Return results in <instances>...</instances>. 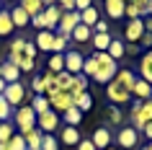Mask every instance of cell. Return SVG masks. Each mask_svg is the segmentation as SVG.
<instances>
[{"label":"cell","instance_id":"6da1fadb","mask_svg":"<svg viewBox=\"0 0 152 150\" xmlns=\"http://www.w3.org/2000/svg\"><path fill=\"white\" fill-rule=\"evenodd\" d=\"M93 60H96V65H98V70H96V75H93V80H98L101 86H108L113 80V75L119 72V65H116V60H111L108 57V52H93Z\"/></svg>","mask_w":152,"mask_h":150},{"label":"cell","instance_id":"7a4b0ae2","mask_svg":"<svg viewBox=\"0 0 152 150\" xmlns=\"http://www.w3.org/2000/svg\"><path fill=\"white\" fill-rule=\"evenodd\" d=\"M106 96H108V101L113 103V106H124V103L132 101V88H126L121 80L113 78L108 86H106Z\"/></svg>","mask_w":152,"mask_h":150},{"label":"cell","instance_id":"3957f363","mask_svg":"<svg viewBox=\"0 0 152 150\" xmlns=\"http://www.w3.org/2000/svg\"><path fill=\"white\" fill-rule=\"evenodd\" d=\"M132 122H134L137 132H142V127L147 122H152V98L150 101H134V106H132Z\"/></svg>","mask_w":152,"mask_h":150},{"label":"cell","instance_id":"277c9868","mask_svg":"<svg viewBox=\"0 0 152 150\" xmlns=\"http://www.w3.org/2000/svg\"><path fill=\"white\" fill-rule=\"evenodd\" d=\"M16 124L21 129L18 134H26V132H31L34 127H36V114H34L31 106H18L16 109Z\"/></svg>","mask_w":152,"mask_h":150},{"label":"cell","instance_id":"5b68a950","mask_svg":"<svg viewBox=\"0 0 152 150\" xmlns=\"http://www.w3.org/2000/svg\"><path fill=\"white\" fill-rule=\"evenodd\" d=\"M47 98H49V109L57 111V114H64L67 109H72V106H75V103H72V96L67 93V91H57V93L47 96Z\"/></svg>","mask_w":152,"mask_h":150},{"label":"cell","instance_id":"8992f818","mask_svg":"<svg viewBox=\"0 0 152 150\" xmlns=\"http://www.w3.org/2000/svg\"><path fill=\"white\" fill-rule=\"evenodd\" d=\"M57 124H59V114L52 111V109L36 117V129H39L41 134H52V132L57 129Z\"/></svg>","mask_w":152,"mask_h":150},{"label":"cell","instance_id":"52a82bcc","mask_svg":"<svg viewBox=\"0 0 152 150\" xmlns=\"http://www.w3.org/2000/svg\"><path fill=\"white\" fill-rule=\"evenodd\" d=\"M137 142H139V132H137L134 127H121L119 134H116V145L121 150H134Z\"/></svg>","mask_w":152,"mask_h":150},{"label":"cell","instance_id":"ba28073f","mask_svg":"<svg viewBox=\"0 0 152 150\" xmlns=\"http://www.w3.org/2000/svg\"><path fill=\"white\" fill-rule=\"evenodd\" d=\"M62 57H64V72H70V75H80V72H83L85 57H83L77 49H67Z\"/></svg>","mask_w":152,"mask_h":150},{"label":"cell","instance_id":"9c48e42d","mask_svg":"<svg viewBox=\"0 0 152 150\" xmlns=\"http://www.w3.org/2000/svg\"><path fill=\"white\" fill-rule=\"evenodd\" d=\"M142 36H144L142 18H129V24L124 26V41H129V44H139Z\"/></svg>","mask_w":152,"mask_h":150},{"label":"cell","instance_id":"30bf717a","mask_svg":"<svg viewBox=\"0 0 152 150\" xmlns=\"http://www.w3.org/2000/svg\"><path fill=\"white\" fill-rule=\"evenodd\" d=\"M3 98H5L10 106H23V101H26V88H23V83H8Z\"/></svg>","mask_w":152,"mask_h":150},{"label":"cell","instance_id":"8fae6325","mask_svg":"<svg viewBox=\"0 0 152 150\" xmlns=\"http://www.w3.org/2000/svg\"><path fill=\"white\" fill-rule=\"evenodd\" d=\"M150 0H126L124 5V16L129 18H142V16H150Z\"/></svg>","mask_w":152,"mask_h":150},{"label":"cell","instance_id":"7c38bea8","mask_svg":"<svg viewBox=\"0 0 152 150\" xmlns=\"http://www.w3.org/2000/svg\"><path fill=\"white\" fill-rule=\"evenodd\" d=\"M77 24H80V13H77V10H70V13L62 10V18H59V24H57V34H67V36H70L72 29Z\"/></svg>","mask_w":152,"mask_h":150},{"label":"cell","instance_id":"4fadbf2b","mask_svg":"<svg viewBox=\"0 0 152 150\" xmlns=\"http://www.w3.org/2000/svg\"><path fill=\"white\" fill-rule=\"evenodd\" d=\"M90 142L96 145V150L111 148V129H108V127H96L93 134H90Z\"/></svg>","mask_w":152,"mask_h":150},{"label":"cell","instance_id":"5bb4252c","mask_svg":"<svg viewBox=\"0 0 152 150\" xmlns=\"http://www.w3.org/2000/svg\"><path fill=\"white\" fill-rule=\"evenodd\" d=\"M80 129L77 127H62V132H59V142L67 145V148H77V142H80Z\"/></svg>","mask_w":152,"mask_h":150},{"label":"cell","instance_id":"9a60e30c","mask_svg":"<svg viewBox=\"0 0 152 150\" xmlns=\"http://www.w3.org/2000/svg\"><path fill=\"white\" fill-rule=\"evenodd\" d=\"M44 18H47V31H54L57 24H59V18H62V8L59 5H47L44 8Z\"/></svg>","mask_w":152,"mask_h":150},{"label":"cell","instance_id":"2e32d148","mask_svg":"<svg viewBox=\"0 0 152 150\" xmlns=\"http://www.w3.org/2000/svg\"><path fill=\"white\" fill-rule=\"evenodd\" d=\"M139 72H142V80L152 86V49H147L142 57H139Z\"/></svg>","mask_w":152,"mask_h":150},{"label":"cell","instance_id":"e0dca14e","mask_svg":"<svg viewBox=\"0 0 152 150\" xmlns=\"http://www.w3.org/2000/svg\"><path fill=\"white\" fill-rule=\"evenodd\" d=\"M0 78L5 80V83H18V78H21V70H18L16 65H10L8 60H5V62H0Z\"/></svg>","mask_w":152,"mask_h":150},{"label":"cell","instance_id":"ac0fdd59","mask_svg":"<svg viewBox=\"0 0 152 150\" xmlns=\"http://www.w3.org/2000/svg\"><path fill=\"white\" fill-rule=\"evenodd\" d=\"M70 39H72V41H77V44H85V41L93 39V29H90V26H85V24H77L75 29H72Z\"/></svg>","mask_w":152,"mask_h":150},{"label":"cell","instance_id":"d6986e66","mask_svg":"<svg viewBox=\"0 0 152 150\" xmlns=\"http://www.w3.org/2000/svg\"><path fill=\"white\" fill-rule=\"evenodd\" d=\"M139 98V101H150L152 98V86L150 83H144V80H137L134 83V88H132V98Z\"/></svg>","mask_w":152,"mask_h":150},{"label":"cell","instance_id":"ffe728a7","mask_svg":"<svg viewBox=\"0 0 152 150\" xmlns=\"http://www.w3.org/2000/svg\"><path fill=\"white\" fill-rule=\"evenodd\" d=\"M8 13H10V21H13V26H18V29H23V26L31 24V16H28V13H26L21 5H16V8L8 10Z\"/></svg>","mask_w":152,"mask_h":150},{"label":"cell","instance_id":"44dd1931","mask_svg":"<svg viewBox=\"0 0 152 150\" xmlns=\"http://www.w3.org/2000/svg\"><path fill=\"white\" fill-rule=\"evenodd\" d=\"M103 3H106L108 18H124V5H126V0H103Z\"/></svg>","mask_w":152,"mask_h":150},{"label":"cell","instance_id":"7402d4cb","mask_svg":"<svg viewBox=\"0 0 152 150\" xmlns=\"http://www.w3.org/2000/svg\"><path fill=\"white\" fill-rule=\"evenodd\" d=\"M52 44H54V31H39L36 34V49L52 52Z\"/></svg>","mask_w":152,"mask_h":150},{"label":"cell","instance_id":"603a6c76","mask_svg":"<svg viewBox=\"0 0 152 150\" xmlns=\"http://www.w3.org/2000/svg\"><path fill=\"white\" fill-rule=\"evenodd\" d=\"M103 119L108 122V124L116 127V124H121V122H124V114L119 111V106H113V103H111V106H106V109H103Z\"/></svg>","mask_w":152,"mask_h":150},{"label":"cell","instance_id":"cb8c5ba5","mask_svg":"<svg viewBox=\"0 0 152 150\" xmlns=\"http://www.w3.org/2000/svg\"><path fill=\"white\" fill-rule=\"evenodd\" d=\"M124 55H126V44H124L121 39H111V44H108V57L119 62Z\"/></svg>","mask_w":152,"mask_h":150},{"label":"cell","instance_id":"d4e9b609","mask_svg":"<svg viewBox=\"0 0 152 150\" xmlns=\"http://www.w3.org/2000/svg\"><path fill=\"white\" fill-rule=\"evenodd\" d=\"M98 21H101V16H98V8H93V5H90V8H85V10L80 13V24L90 26V29H93Z\"/></svg>","mask_w":152,"mask_h":150},{"label":"cell","instance_id":"484cf974","mask_svg":"<svg viewBox=\"0 0 152 150\" xmlns=\"http://www.w3.org/2000/svg\"><path fill=\"white\" fill-rule=\"evenodd\" d=\"M23 140H26V148L28 150H41V132L34 127L31 132H26L23 134Z\"/></svg>","mask_w":152,"mask_h":150},{"label":"cell","instance_id":"4316f807","mask_svg":"<svg viewBox=\"0 0 152 150\" xmlns=\"http://www.w3.org/2000/svg\"><path fill=\"white\" fill-rule=\"evenodd\" d=\"M21 8L34 18V16H39L41 10H44V0H21Z\"/></svg>","mask_w":152,"mask_h":150},{"label":"cell","instance_id":"83f0119b","mask_svg":"<svg viewBox=\"0 0 152 150\" xmlns=\"http://www.w3.org/2000/svg\"><path fill=\"white\" fill-rule=\"evenodd\" d=\"M93 49L96 52H108V44H111V34H93Z\"/></svg>","mask_w":152,"mask_h":150},{"label":"cell","instance_id":"f1b7e54d","mask_svg":"<svg viewBox=\"0 0 152 150\" xmlns=\"http://www.w3.org/2000/svg\"><path fill=\"white\" fill-rule=\"evenodd\" d=\"M75 109H80L83 114L93 109V96H90V91H85V93H80V96H75Z\"/></svg>","mask_w":152,"mask_h":150},{"label":"cell","instance_id":"f546056e","mask_svg":"<svg viewBox=\"0 0 152 150\" xmlns=\"http://www.w3.org/2000/svg\"><path fill=\"white\" fill-rule=\"evenodd\" d=\"M62 122H67V127H77V124L83 122V111L72 106V109H67V111L62 114Z\"/></svg>","mask_w":152,"mask_h":150},{"label":"cell","instance_id":"4dcf8cb0","mask_svg":"<svg viewBox=\"0 0 152 150\" xmlns=\"http://www.w3.org/2000/svg\"><path fill=\"white\" fill-rule=\"evenodd\" d=\"M67 44H70V36H67V34H54L52 52H54V55H64V52H67Z\"/></svg>","mask_w":152,"mask_h":150},{"label":"cell","instance_id":"1f68e13d","mask_svg":"<svg viewBox=\"0 0 152 150\" xmlns=\"http://www.w3.org/2000/svg\"><path fill=\"white\" fill-rule=\"evenodd\" d=\"M28 106H31L34 114L39 117V114H44V111H49V98H47V96H34Z\"/></svg>","mask_w":152,"mask_h":150},{"label":"cell","instance_id":"d6a6232c","mask_svg":"<svg viewBox=\"0 0 152 150\" xmlns=\"http://www.w3.org/2000/svg\"><path fill=\"white\" fill-rule=\"evenodd\" d=\"M13 29H16V26L10 21V13L8 10H0V36H10Z\"/></svg>","mask_w":152,"mask_h":150},{"label":"cell","instance_id":"836d02e7","mask_svg":"<svg viewBox=\"0 0 152 150\" xmlns=\"http://www.w3.org/2000/svg\"><path fill=\"white\" fill-rule=\"evenodd\" d=\"M113 78H116V80H121V83H124L126 88H134V83H137L134 72H132V70H126V67H124V70H119L116 75H113Z\"/></svg>","mask_w":152,"mask_h":150},{"label":"cell","instance_id":"e575fe53","mask_svg":"<svg viewBox=\"0 0 152 150\" xmlns=\"http://www.w3.org/2000/svg\"><path fill=\"white\" fill-rule=\"evenodd\" d=\"M72 78H75V75H70V72H57L54 75V80H57V88H59V91H67V88L72 86Z\"/></svg>","mask_w":152,"mask_h":150},{"label":"cell","instance_id":"d590c367","mask_svg":"<svg viewBox=\"0 0 152 150\" xmlns=\"http://www.w3.org/2000/svg\"><path fill=\"white\" fill-rule=\"evenodd\" d=\"M31 88H34V96H44L47 93V80H44V75H36V78L31 80Z\"/></svg>","mask_w":152,"mask_h":150},{"label":"cell","instance_id":"8d00e7d4","mask_svg":"<svg viewBox=\"0 0 152 150\" xmlns=\"http://www.w3.org/2000/svg\"><path fill=\"white\" fill-rule=\"evenodd\" d=\"M41 150H59V140L54 134H41Z\"/></svg>","mask_w":152,"mask_h":150},{"label":"cell","instance_id":"74e56055","mask_svg":"<svg viewBox=\"0 0 152 150\" xmlns=\"http://www.w3.org/2000/svg\"><path fill=\"white\" fill-rule=\"evenodd\" d=\"M64 70V57L62 55H52V60H49V72H62Z\"/></svg>","mask_w":152,"mask_h":150},{"label":"cell","instance_id":"f35d334b","mask_svg":"<svg viewBox=\"0 0 152 150\" xmlns=\"http://www.w3.org/2000/svg\"><path fill=\"white\" fill-rule=\"evenodd\" d=\"M13 124H10V122H0V142H8L10 137H13Z\"/></svg>","mask_w":152,"mask_h":150},{"label":"cell","instance_id":"ab89813d","mask_svg":"<svg viewBox=\"0 0 152 150\" xmlns=\"http://www.w3.org/2000/svg\"><path fill=\"white\" fill-rule=\"evenodd\" d=\"M10 114H13V106H10L3 96H0V122H8L10 119Z\"/></svg>","mask_w":152,"mask_h":150},{"label":"cell","instance_id":"60d3db41","mask_svg":"<svg viewBox=\"0 0 152 150\" xmlns=\"http://www.w3.org/2000/svg\"><path fill=\"white\" fill-rule=\"evenodd\" d=\"M10 150H28L26 148V140H23V134H13V137H10Z\"/></svg>","mask_w":152,"mask_h":150},{"label":"cell","instance_id":"b9f144b4","mask_svg":"<svg viewBox=\"0 0 152 150\" xmlns=\"http://www.w3.org/2000/svg\"><path fill=\"white\" fill-rule=\"evenodd\" d=\"M23 47H26V39H13L10 41V55H23Z\"/></svg>","mask_w":152,"mask_h":150},{"label":"cell","instance_id":"7bdbcfd3","mask_svg":"<svg viewBox=\"0 0 152 150\" xmlns=\"http://www.w3.org/2000/svg\"><path fill=\"white\" fill-rule=\"evenodd\" d=\"M23 57L34 60V57H36V44H31V41H26V47H23Z\"/></svg>","mask_w":152,"mask_h":150},{"label":"cell","instance_id":"ee69618b","mask_svg":"<svg viewBox=\"0 0 152 150\" xmlns=\"http://www.w3.org/2000/svg\"><path fill=\"white\" fill-rule=\"evenodd\" d=\"M90 5H93V0H75V10H77V13H83V10L90 8Z\"/></svg>","mask_w":152,"mask_h":150},{"label":"cell","instance_id":"f6af8a7d","mask_svg":"<svg viewBox=\"0 0 152 150\" xmlns=\"http://www.w3.org/2000/svg\"><path fill=\"white\" fill-rule=\"evenodd\" d=\"M59 3V8L64 10V13H70V10H75V0H57Z\"/></svg>","mask_w":152,"mask_h":150},{"label":"cell","instance_id":"bcb514c9","mask_svg":"<svg viewBox=\"0 0 152 150\" xmlns=\"http://www.w3.org/2000/svg\"><path fill=\"white\" fill-rule=\"evenodd\" d=\"M139 47H144V49H152V34H144L142 39H139Z\"/></svg>","mask_w":152,"mask_h":150},{"label":"cell","instance_id":"7dc6e473","mask_svg":"<svg viewBox=\"0 0 152 150\" xmlns=\"http://www.w3.org/2000/svg\"><path fill=\"white\" fill-rule=\"evenodd\" d=\"M93 31L96 34H108V24H106V21H98V24L93 26Z\"/></svg>","mask_w":152,"mask_h":150},{"label":"cell","instance_id":"c3c4849f","mask_svg":"<svg viewBox=\"0 0 152 150\" xmlns=\"http://www.w3.org/2000/svg\"><path fill=\"white\" fill-rule=\"evenodd\" d=\"M77 150H96V145H93L90 140H80L77 142Z\"/></svg>","mask_w":152,"mask_h":150},{"label":"cell","instance_id":"681fc988","mask_svg":"<svg viewBox=\"0 0 152 150\" xmlns=\"http://www.w3.org/2000/svg\"><path fill=\"white\" fill-rule=\"evenodd\" d=\"M142 132H144V137H147V140H152V122H147V124L142 127Z\"/></svg>","mask_w":152,"mask_h":150},{"label":"cell","instance_id":"f907efd6","mask_svg":"<svg viewBox=\"0 0 152 150\" xmlns=\"http://www.w3.org/2000/svg\"><path fill=\"white\" fill-rule=\"evenodd\" d=\"M142 24H144V34H152V16H150V18H144Z\"/></svg>","mask_w":152,"mask_h":150},{"label":"cell","instance_id":"816d5d0a","mask_svg":"<svg viewBox=\"0 0 152 150\" xmlns=\"http://www.w3.org/2000/svg\"><path fill=\"white\" fill-rule=\"evenodd\" d=\"M126 52H129V55H134V52H139V44H129V47H126Z\"/></svg>","mask_w":152,"mask_h":150},{"label":"cell","instance_id":"f5cc1de1","mask_svg":"<svg viewBox=\"0 0 152 150\" xmlns=\"http://www.w3.org/2000/svg\"><path fill=\"white\" fill-rule=\"evenodd\" d=\"M5 86H8V83H5V80H3V78H0V96H3V93H5Z\"/></svg>","mask_w":152,"mask_h":150},{"label":"cell","instance_id":"db71d44e","mask_svg":"<svg viewBox=\"0 0 152 150\" xmlns=\"http://www.w3.org/2000/svg\"><path fill=\"white\" fill-rule=\"evenodd\" d=\"M0 150H10V142H0Z\"/></svg>","mask_w":152,"mask_h":150},{"label":"cell","instance_id":"11a10c76","mask_svg":"<svg viewBox=\"0 0 152 150\" xmlns=\"http://www.w3.org/2000/svg\"><path fill=\"white\" fill-rule=\"evenodd\" d=\"M142 150H152V145H144V148H142Z\"/></svg>","mask_w":152,"mask_h":150},{"label":"cell","instance_id":"9f6ffc18","mask_svg":"<svg viewBox=\"0 0 152 150\" xmlns=\"http://www.w3.org/2000/svg\"><path fill=\"white\" fill-rule=\"evenodd\" d=\"M147 8H150V16H152V0H150V5H147Z\"/></svg>","mask_w":152,"mask_h":150},{"label":"cell","instance_id":"6f0895ef","mask_svg":"<svg viewBox=\"0 0 152 150\" xmlns=\"http://www.w3.org/2000/svg\"><path fill=\"white\" fill-rule=\"evenodd\" d=\"M106 150H119V148H106Z\"/></svg>","mask_w":152,"mask_h":150},{"label":"cell","instance_id":"680465c9","mask_svg":"<svg viewBox=\"0 0 152 150\" xmlns=\"http://www.w3.org/2000/svg\"><path fill=\"white\" fill-rule=\"evenodd\" d=\"M0 10H3V0H0Z\"/></svg>","mask_w":152,"mask_h":150},{"label":"cell","instance_id":"91938a15","mask_svg":"<svg viewBox=\"0 0 152 150\" xmlns=\"http://www.w3.org/2000/svg\"><path fill=\"white\" fill-rule=\"evenodd\" d=\"M150 145H152V142H150Z\"/></svg>","mask_w":152,"mask_h":150}]
</instances>
